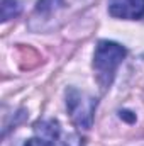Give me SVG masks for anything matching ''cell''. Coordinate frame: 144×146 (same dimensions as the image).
Wrapping results in <instances>:
<instances>
[{
    "mask_svg": "<svg viewBox=\"0 0 144 146\" xmlns=\"http://www.w3.org/2000/svg\"><path fill=\"white\" fill-rule=\"evenodd\" d=\"M65 146H83V139L78 134H70L65 141Z\"/></svg>",
    "mask_w": 144,
    "mask_h": 146,
    "instance_id": "obj_7",
    "label": "cell"
},
{
    "mask_svg": "<svg viewBox=\"0 0 144 146\" xmlns=\"http://www.w3.org/2000/svg\"><path fill=\"white\" fill-rule=\"evenodd\" d=\"M97 107V99L70 87L66 90V109L73 124L80 129H90L93 124V114Z\"/></svg>",
    "mask_w": 144,
    "mask_h": 146,
    "instance_id": "obj_2",
    "label": "cell"
},
{
    "mask_svg": "<svg viewBox=\"0 0 144 146\" xmlns=\"http://www.w3.org/2000/svg\"><path fill=\"white\" fill-rule=\"evenodd\" d=\"M19 12H20V5L17 0H2V22L17 17Z\"/></svg>",
    "mask_w": 144,
    "mask_h": 146,
    "instance_id": "obj_5",
    "label": "cell"
},
{
    "mask_svg": "<svg viewBox=\"0 0 144 146\" xmlns=\"http://www.w3.org/2000/svg\"><path fill=\"white\" fill-rule=\"evenodd\" d=\"M108 14L115 19L137 21L144 17V0H110Z\"/></svg>",
    "mask_w": 144,
    "mask_h": 146,
    "instance_id": "obj_3",
    "label": "cell"
},
{
    "mask_svg": "<svg viewBox=\"0 0 144 146\" xmlns=\"http://www.w3.org/2000/svg\"><path fill=\"white\" fill-rule=\"evenodd\" d=\"M127 49L114 41H98L93 53V70L97 83L105 90L112 85L115 73L122 65Z\"/></svg>",
    "mask_w": 144,
    "mask_h": 146,
    "instance_id": "obj_1",
    "label": "cell"
},
{
    "mask_svg": "<svg viewBox=\"0 0 144 146\" xmlns=\"http://www.w3.org/2000/svg\"><path fill=\"white\" fill-rule=\"evenodd\" d=\"M34 131H36L42 139L54 141V139L59 136V124H58L56 121H53V119H49V121H41V122L36 124Z\"/></svg>",
    "mask_w": 144,
    "mask_h": 146,
    "instance_id": "obj_4",
    "label": "cell"
},
{
    "mask_svg": "<svg viewBox=\"0 0 144 146\" xmlns=\"http://www.w3.org/2000/svg\"><path fill=\"white\" fill-rule=\"evenodd\" d=\"M24 146H54V143L49 139H42V138H31L24 143Z\"/></svg>",
    "mask_w": 144,
    "mask_h": 146,
    "instance_id": "obj_6",
    "label": "cell"
}]
</instances>
